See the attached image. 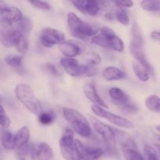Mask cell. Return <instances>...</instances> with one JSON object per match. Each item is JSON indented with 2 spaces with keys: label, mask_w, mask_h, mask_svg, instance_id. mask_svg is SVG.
<instances>
[{
  "label": "cell",
  "mask_w": 160,
  "mask_h": 160,
  "mask_svg": "<svg viewBox=\"0 0 160 160\" xmlns=\"http://www.w3.org/2000/svg\"><path fill=\"white\" fill-rule=\"evenodd\" d=\"M29 3L34 7L42 10H48L51 8L50 5L45 1H29Z\"/></svg>",
  "instance_id": "cell-35"
},
{
  "label": "cell",
  "mask_w": 160,
  "mask_h": 160,
  "mask_svg": "<svg viewBox=\"0 0 160 160\" xmlns=\"http://www.w3.org/2000/svg\"><path fill=\"white\" fill-rule=\"evenodd\" d=\"M86 60L92 65H96L101 62V56L95 52H91L86 56Z\"/></svg>",
  "instance_id": "cell-34"
},
{
  "label": "cell",
  "mask_w": 160,
  "mask_h": 160,
  "mask_svg": "<svg viewBox=\"0 0 160 160\" xmlns=\"http://www.w3.org/2000/svg\"><path fill=\"white\" fill-rule=\"evenodd\" d=\"M29 152L31 160H50L53 159L52 149L45 142L31 145Z\"/></svg>",
  "instance_id": "cell-15"
},
{
  "label": "cell",
  "mask_w": 160,
  "mask_h": 160,
  "mask_svg": "<svg viewBox=\"0 0 160 160\" xmlns=\"http://www.w3.org/2000/svg\"><path fill=\"white\" fill-rule=\"evenodd\" d=\"M156 147H157L158 149H159V151L160 152V145H156Z\"/></svg>",
  "instance_id": "cell-44"
},
{
  "label": "cell",
  "mask_w": 160,
  "mask_h": 160,
  "mask_svg": "<svg viewBox=\"0 0 160 160\" xmlns=\"http://www.w3.org/2000/svg\"><path fill=\"white\" fill-rule=\"evenodd\" d=\"M102 74L106 81H119V80H123L126 78V74L123 70L113 66L106 67L102 70Z\"/></svg>",
  "instance_id": "cell-20"
},
{
  "label": "cell",
  "mask_w": 160,
  "mask_h": 160,
  "mask_svg": "<svg viewBox=\"0 0 160 160\" xmlns=\"http://www.w3.org/2000/svg\"><path fill=\"white\" fill-rule=\"evenodd\" d=\"M15 95L21 104L33 114L39 116L42 112V104L29 85L17 84L15 88Z\"/></svg>",
  "instance_id": "cell-1"
},
{
  "label": "cell",
  "mask_w": 160,
  "mask_h": 160,
  "mask_svg": "<svg viewBox=\"0 0 160 160\" xmlns=\"http://www.w3.org/2000/svg\"><path fill=\"white\" fill-rule=\"evenodd\" d=\"M59 148L62 156L66 160H80L74 149L73 132L70 128H66L59 140Z\"/></svg>",
  "instance_id": "cell-9"
},
{
  "label": "cell",
  "mask_w": 160,
  "mask_h": 160,
  "mask_svg": "<svg viewBox=\"0 0 160 160\" xmlns=\"http://www.w3.org/2000/svg\"><path fill=\"white\" fill-rule=\"evenodd\" d=\"M156 131H159V132H160V125H158V126H156Z\"/></svg>",
  "instance_id": "cell-42"
},
{
  "label": "cell",
  "mask_w": 160,
  "mask_h": 160,
  "mask_svg": "<svg viewBox=\"0 0 160 160\" xmlns=\"http://www.w3.org/2000/svg\"><path fill=\"white\" fill-rule=\"evenodd\" d=\"M9 125H10V120L6 116V111H5L4 108L2 106L1 101H0V126L2 127V128H9Z\"/></svg>",
  "instance_id": "cell-33"
},
{
  "label": "cell",
  "mask_w": 160,
  "mask_h": 160,
  "mask_svg": "<svg viewBox=\"0 0 160 160\" xmlns=\"http://www.w3.org/2000/svg\"><path fill=\"white\" fill-rule=\"evenodd\" d=\"M60 64L68 74L72 77L95 76L97 70L89 66L79 64L74 58L64 57L60 59Z\"/></svg>",
  "instance_id": "cell-7"
},
{
  "label": "cell",
  "mask_w": 160,
  "mask_h": 160,
  "mask_svg": "<svg viewBox=\"0 0 160 160\" xmlns=\"http://www.w3.org/2000/svg\"><path fill=\"white\" fill-rule=\"evenodd\" d=\"M145 106L152 112L160 113V98L157 95L148 96L145 100Z\"/></svg>",
  "instance_id": "cell-24"
},
{
  "label": "cell",
  "mask_w": 160,
  "mask_h": 160,
  "mask_svg": "<svg viewBox=\"0 0 160 160\" xmlns=\"http://www.w3.org/2000/svg\"><path fill=\"white\" fill-rule=\"evenodd\" d=\"M133 70L134 73L140 81L143 82H146L150 79V73L146 69L142 67L138 62H134L133 63Z\"/></svg>",
  "instance_id": "cell-23"
},
{
  "label": "cell",
  "mask_w": 160,
  "mask_h": 160,
  "mask_svg": "<svg viewBox=\"0 0 160 160\" xmlns=\"http://www.w3.org/2000/svg\"><path fill=\"white\" fill-rule=\"evenodd\" d=\"M30 148L28 147V144L23 145V146L20 147V148H17V152H18V155L20 156H24L29 152Z\"/></svg>",
  "instance_id": "cell-37"
},
{
  "label": "cell",
  "mask_w": 160,
  "mask_h": 160,
  "mask_svg": "<svg viewBox=\"0 0 160 160\" xmlns=\"http://www.w3.org/2000/svg\"><path fill=\"white\" fill-rule=\"evenodd\" d=\"M59 49L66 57L74 58L84 52L85 46L80 41L67 40L59 44Z\"/></svg>",
  "instance_id": "cell-14"
},
{
  "label": "cell",
  "mask_w": 160,
  "mask_h": 160,
  "mask_svg": "<svg viewBox=\"0 0 160 160\" xmlns=\"http://www.w3.org/2000/svg\"><path fill=\"white\" fill-rule=\"evenodd\" d=\"M112 129L115 135L116 142L117 141V142L120 144L122 148H131V149L138 150L135 142L130 134L117 128H112Z\"/></svg>",
  "instance_id": "cell-17"
},
{
  "label": "cell",
  "mask_w": 160,
  "mask_h": 160,
  "mask_svg": "<svg viewBox=\"0 0 160 160\" xmlns=\"http://www.w3.org/2000/svg\"><path fill=\"white\" fill-rule=\"evenodd\" d=\"M15 136L16 148H20L28 144L30 138V131L27 127H23L18 130Z\"/></svg>",
  "instance_id": "cell-22"
},
{
  "label": "cell",
  "mask_w": 160,
  "mask_h": 160,
  "mask_svg": "<svg viewBox=\"0 0 160 160\" xmlns=\"http://www.w3.org/2000/svg\"><path fill=\"white\" fill-rule=\"evenodd\" d=\"M23 56H7L5 58V62L12 68L18 69L21 66Z\"/></svg>",
  "instance_id": "cell-28"
},
{
  "label": "cell",
  "mask_w": 160,
  "mask_h": 160,
  "mask_svg": "<svg viewBox=\"0 0 160 160\" xmlns=\"http://www.w3.org/2000/svg\"><path fill=\"white\" fill-rule=\"evenodd\" d=\"M74 149L80 160H97L103 154L102 148L86 146L78 139L74 141Z\"/></svg>",
  "instance_id": "cell-13"
},
{
  "label": "cell",
  "mask_w": 160,
  "mask_h": 160,
  "mask_svg": "<svg viewBox=\"0 0 160 160\" xmlns=\"http://www.w3.org/2000/svg\"><path fill=\"white\" fill-rule=\"evenodd\" d=\"M16 48L19 52L22 53V54L26 53V52L28 49V41L26 35H22V37L19 40L18 43L16 45Z\"/></svg>",
  "instance_id": "cell-31"
},
{
  "label": "cell",
  "mask_w": 160,
  "mask_h": 160,
  "mask_svg": "<svg viewBox=\"0 0 160 160\" xmlns=\"http://www.w3.org/2000/svg\"><path fill=\"white\" fill-rule=\"evenodd\" d=\"M65 39V35L61 31L55 28H46L41 31L39 41L45 48H52L56 45H59Z\"/></svg>",
  "instance_id": "cell-11"
},
{
  "label": "cell",
  "mask_w": 160,
  "mask_h": 160,
  "mask_svg": "<svg viewBox=\"0 0 160 160\" xmlns=\"http://www.w3.org/2000/svg\"><path fill=\"white\" fill-rule=\"evenodd\" d=\"M43 160H46V159H43Z\"/></svg>",
  "instance_id": "cell-46"
},
{
  "label": "cell",
  "mask_w": 160,
  "mask_h": 160,
  "mask_svg": "<svg viewBox=\"0 0 160 160\" xmlns=\"http://www.w3.org/2000/svg\"><path fill=\"white\" fill-rule=\"evenodd\" d=\"M131 34H132V38H131V44H130L131 53L134 56V59L138 62V63L145 67L149 72V73L154 74V70L148 62L146 56H145V51H144V41L142 32H141L139 27L136 23H134L133 26Z\"/></svg>",
  "instance_id": "cell-2"
},
{
  "label": "cell",
  "mask_w": 160,
  "mask_h": 160,
  "mask_svg": "<svg viewBox=\"0 0 160 160\" xmlns=\"http://www.w3.org/2000/svg\"><path fill=\"white\" fill-rule=\"evenodd\" d=\"M17 27H18L19 30L23 33V34L27 36V34L29 33V31H31V21L27 17H23L20 20L19 22H17Z\"/></svg>",
  "instance_id": "cell-29"
},
{
  "label": "cell",
  "mask_w": 160,
  "mask_h": 160,
  "mask_svg": "<svg viewBox=\"0 0 160 160\" xmlns=\"http://www.w3.org/2000/svg\"><path fill=\"white\" fill-rule=\"evenodd\" d=\"M20 160H27V159H24V158H20Z\"/></svg>",
  "instance_id": "cell-45"
},
{
  "label": "cell",
  "mask_w": 160,
  "mask_h": 160,
  "mask_svg": "<svg viewBox=\"0 0 160 160\" xmlns=\"http://www.w3.org/2000/svg\"><path fill=\"white\" fill-rule=\"evenodd\" d=\"M123 153L126 160H145L138 150L123 148Z\"/></svg>",
  "instance_id": "cell-27"
},
{
  "label": "cell",
  "mask_w": 160,
  "mask_h": 160,
  "mask_svg": "<svg viewBox=\"0 0 160 160\" xmlns=\"http://www.w3.org/2000/svg\"><path fill=\"white\" fill-rule=\"evenodd\" d=\"M92 110L94 112V114H95L97 117H102V118L106 119V120H107L108 121H109L111 123L116 125V126L126 128V129H132V128H134V123L130 121V120H128V119L109 112V111L106 110V109L100 107V106L94 105V106H92Z\"/></svg>",
  "instance_id": "cell-10"
},
{
  "label": "cell",
  "mask_w": 160,
  "mask_h": 160,
  "mask_svg": "<svg viewBox=\"0 0 160 160\" xmlns=\"http://www.w3.org/2000/svg\"><path fill=\"white\" fill-rule=\"evenodd\" d=\"M100 34L92 38V42L102 48H110L117 52H123L124 44L111 28L102 27L99 30Z\"/></svg>",
  "instance_id": "cell-3"
},
{
  "label": "cell",
  "mask_w": 160,
  "mask_h": 160,
  "mask_svg": "<svg viewBox=\"0 0 160 160\" xmlns=\"http://www.w3.org/2000/svg\"><path fill=\"white\" fill-rule=\"evenodd\" d=\"M62 112L66 120L71 124L75 131L83 138L90 137L92 129L87 119L77 109L64 107Z\"/></svg>",
  "instance_id": "cell-4"
},
{
  "label": "cell",
  "mask_w": 160,
  "mask_h": 160,
  "mask_svg": "<svg viewBox=\"0 0 160 160\" xmlns=\"http://www.w3.org/2000/svg\"><path fill=\"white\" fill-rule=\"evenodd\" d=\"M84 92L85 96L90 100L92 102L95 103V106H100L102 108H108L107 105L106 104L102 98L98 95V92H97L96 88H95V84H92V83H88L86 84L84 86Z\"/></svg>",
  "instance_id": "cell-18"
},
{
  "label": "cell",
  "mask_w": 160,
  "mask_h": 160,
  "mask_svg": "<svg viewBox=\"0 0 160 160\" xmlns=\"http://www.w3.org/2000/svg\"><path fill=\"white\" fill-rule=\"evenodd\" d=\"M141 6L143 9L149 12H159L160 1H148L144 0L141 2Z\"/></svg>",
  "instance_id": "cell-26"
},
{
  "label": "cell",
  "mask_w": 160,
  "mask_h": 160,
  "mask_svg": "<svg viewBox=\"0 0 160 160\" xmlns=\"http://www.w3.org/2000/svg\"><path fill=\"white\" fill-rule=\"evenodd\" d=\"M56 117V114L53 111H42V113L38 116V120L42 125L48 126L55 121Z\"/></svg>",
  "instance_id": "cell-25"
},
{
  "label": "cell",
  "mask_w": 160,
  "mask_h": 160,
  "mask_svg": "<svg viewBox=\"0 0 160 160\" xmlns=\"http://www.w3.org/2000/svg\"><path fill=\"white\" fill-rule=\"evenodd\" d=\"M112 2L117 6L120 7V9L132 7L133 5H134V2L132 1H114Z\"/></svg>",
  "instance_id": "cell-36"
},
{
  "label": "cell",
  "mask_w": 160,
  "mask_h": 160,
  "mask_svg": "<svg viewBox=\"0 0 160 160\" xmlns=\"http://www.w3.org/2000/svg\"><path fill=\"white\" fill-rule=\"evenodd\" d=\"M116 18L123 25H128L130 23V17L128 11L124 9H120L116 12Z\"/></svg>",
  "instance_id": "cell-30"
},
{
  "label": "cell",
  "mask_w": 160,
  "mask_h": 160,
  "mask_svg": "<svg viewBox=\"0 0 160 160\" xmlns=\"http://www.w3.org/2000/svg\"><path fill=\"white\" fill-rule=\"evenodd\" d=\"M22 35H25L19 30L17 23L0 18V41L7 48L16 47Z\"/></svg>",
  "instance_id": "cell-6"
},
{
  "label": "cell",
  "mask_w": 160,
  "mask_h": 160,
  "mask_svg": "<svg viewBox=\"0 0 160 160\" xmlns=\"http://www.w3.org/2000/svg\"><path fill=\"white\" fill-rule=\"evenodd\" d=\"M72 4L81 12L90 16H95L99 11L98 1L95 0H78L72 1Z\"/></svg>",
  "instance_id": "cell-16"
},
{
  "label": "cell",
  "mask_w": 160,
  "mask_h": 160,
  "mask_svg": "<svg viewBox=\"0 0 160 160\" xmlns=\"http://www.w3.org/2000/svg\"><path fill=\"white\" fill-rule=\"evenodd\" d=\"M1 19L8 20L11 23H17L23 18V14L18 8L7 5L1 14Z\"/></svg>",
  "instance_id": "cell-19"
},
{
  "label": "cell",
  "mask_w": 160,
  "mask_h": 160,
  "mask_svg": "<svg viewBox=\"0 0 160 160\" xmlns=\"http://www.w3.org/2000/svg\"><path fill=\"white\" fill-rule=\"evenodd\" d=\"M67 23L72 34L80 38L86 37H95L99 30L94 25L81 20L74 12H69L67 15Z\"/></svg>",
  "instance_id": "cell-5"
},
{
  "label": "cell",
  "mask_w": 160,
  "mask_h": 160,
  "mask_svg": "<svg viewBox=\"0 0 160 160\" xmlns=\"http://www.w3.org/2000/svg\"><path fill=\"white\" fill-rule=\"evenodd\" d=\"M150 36H151L152 39H153V40L160 42V31H153V32L151 33Z\"/></svg>",
  "instance_id": "cell-40"
},
{
  "label": "cell",
  "mask_w": 160,
  "mask_h": 160,
  "mask_svg": "<svg viewBox=\"0 0 160 160\" xmlns=\"http://www.w3.org/2000/svg\"><path fill=\"white\" fill-rule=\"evenodd\" d=\"M98 7L101 10H106L109 6V2L106 1H98Z\"/></svg>",
  "instance_id": "cell-39"
},
{
  "label": "cell",
  "mask_w": 160,
  "mask_h": 160,
  "mask_svg": "<svg viewBox=\"0 0 160 160\" xmlns=\"http://www.w3.org/2000/svg\"><path fill=\"white\" fill-rule=\"evenodd\" d=\"M45 69L48 71V73H51L52 76H58L59 75V72H58L57 69L56 68L54 65L51 63H48L45 65Z\"/></svg>",
  "instance_id": "cell-38"
},
{
  "label": "cell",
  "mask_w": 160,
  "mask_h": 160,
  "mask_svg": "<svg viewBox=\"0 0 160 160\" xmlns=\"http://www.w3.org/2000/svg\"><path fill=\"white\" fill-rule=\"evenodd\" d=\"M0 141L3 148L6 150H12L16 148L15 136L9 131H4L0 136Z\"/></svg>",
  "instance_id": "cell-21"
},
{
  "label": "cell",
  "mask_w": 160,
  "mask_h": 160,
  "mask_svg": "<svg viewBox=\"0 0 160 160\" xmlns=\"http://www.w3.org/2000/svg\"><path fill=\"white\" fill-rule=\"evenodd\" d=\"M144 150H145V154L146 156L147 160H160V157L158 153L150 145H145Z\"/></svg>",
  "instance_id": "cell-32"
},
{
  "label": "cell",
  "mask_w": 160,
  "mask_h": 160,
  "mask_svg": "<svg viewBox=\"0 0 160 160\" xmlns=\"http://www.w3.org/2000/svg\"><path fill=\"white\" fill-rule=\"evenodd\" d=\"M91 120H92V126H93L95 131L101 136L103 141L106 142V145L111 149L115 147L117 142H116L115 135H114L112 128L105 124L104 123L100 121L99 120H98L95 117H91Z\"/></svg>",
  "instance_id": "cell-12"
},
{
  "label": "cell",
  "mask_w": 160,
  "mask_h": 160,
  "mask_svg": "<svg viewBox=\"0 0 160 160\" xmlns=\"http://www.w3.org/2000/svg\"><path fill=\"white\" fill-rule=\"evenodd\" d=\"M6 6H7V4L6 2H4L2 1H0V16H1L2 12H3V10H4V9Z\"/></svg>",
  "instance_id": "cell-41"
},
{
  "label": "cell",
  "mask_w": 160,
  "mask_h": 160,
  "mask_svg": "<svg viewBox=\"0 0 160 160\" xmlns=\"http://www.w3.org/2000/svg\"><path fill=\"white\" fill-rule=\"evenodd\" d=\"M109 95L114 104L122 110L130 113H134L138 110L137 106L131 101L128 94L125 93L122 89L119 88H112L109 89Z\"/></svg>",
  "instance_id": "cell-8"
},
{
  "label": "cell",
  "mask_w": 160,
  "mask_h": 160,
  "mask_svg": "<svg viewBox=\"0 0 160 160\" xmlns=\"http://www.w3.org/2000/svg\"><path fill=\"white\" fill-rule=\"evenodd\" d=\"M156 138H157V140L159 141V142L160 143V135H158L156 136Z\"/></svg>",
  "instance_id": "cell-43"
}]
</instances>
